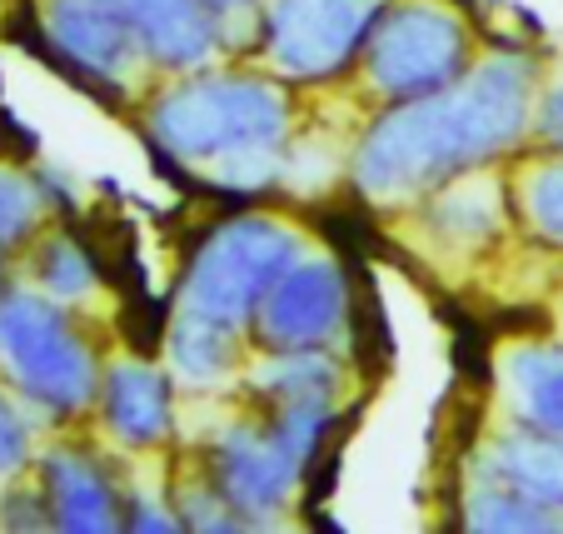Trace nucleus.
<instances>
[{
  "instance_id": "nucleus-1",
  "label": "nucleus",
  "mask_w": 563,
  "mask_h": 534,
  "mask_svg": "<svg viewBox=\"0 0 563 534\" xmlns=\"http://www.w3.org/2000/svg\"><path fill=\"white\" fill-rule=\"evenodd\" d=\"M533 80H539L533 61L499 55L439 96L399 100L374 120L354 155L360 190L389 200V195L429 190L499 161L504 150L529 135Z\"/></svg>"
},
{
  "instance_id": "nucleus-2",
  "label": "nucleus",
  "mask_w": 563,
  "mask_h": 534,
  "mask_svg": "<svg viewBox=\"0 0 563 534\" xmlns=\"http://www.w3.org/2000/svg\"><path fill=\"white\" fill-rule=\"evenodd\" d=\"M150 135L175 161L214 165L230 195H250L279 171L289 96L260 75H195L150 106Z\"/></svg>"
},
{
  "instance_id": "nucleus-3",
  "label": "nucleus",
  "mask_w": 563,
  "mask_h": 534,
  "mask_svg": "<svg viewBox=\"0 0 563 534\" xmlns=\"http://www.w3.org/2000/svg\"><path fill=\"white\" fill-rule=\"evenodd\" d=\"M0 380L41 419L65 425L100 400V360L65 299L35 285L0 290Z\"/></svg>"
},
{
  "instance_id": "nucleus-4",
  "label": "nucleus",
  "mask_w": 563,
  "mask_h": 534,
  "mask_svg": "<svg viewBox=\"0 0 563 534\" xmlns=\"http://www.w3.org/2000/svg\"><path fill=\"white\" fill-rule=\"evenodd\" d=\"M299 260H305L299 236L289 225L265 220V215H230L214 230H205L200 246L190 250V265L180 280V310L245 330L255 325L269 290Z\"/></svg>"
},
{
  "instance_id": "nucleus-5",
  "label": "nucleus",
  "mask_w": 563,
  "mask_h": 534,
  "mask_svg": "<svg viewBox=\"0 0 563 534\" xmlns=\"http://www.w3.org/2000/svg\"><path fill=\"white\" fill-rule=\"evenodd\" d=\"M364 70L384 100H424L459 86L474 70L468 25L434 0H399L384 6L364 45Z\"/></svg>"
},
{
  "instance_id": "nucleus-6",
  "label": "nucleus",
  "mask_w": 563,
  "mask_h": 534,
  "mask_svg": "<svg viewBox=\"0 0 563 534\" xmlns=\"http://www.w3.org/2000/svg\"><path fill=\"white\" fill-rule=\"evenodd\" d=\"M384 0H265L260 51L279 75L334 80L360 61Z\"/></svg>"
},
{
  "instance_id": "nucleus-7",
  "label": "nucleus",
  "mask_w": 563,
  "mask_h": 534,
  "mask_svg": "<svg viewBox=\"0 0 563 534\" xmlns=\"http://www.w3.org/2000/svg\"><path fill=\"white\" fill-rule=\"evenodd\" d=\"M305 460L265 425H230L205 455V484L245 524H265L285 510Z\"/></svg>"
},
{
  "instance_id": "nucleus-8",
  "label": "nucleus",
  "mask_w": 563,
  "mask_h": 534,
  "mask_svg": "<svg viewBox=\"0 0 563 534\" xmlns=\"http://www.w3.org/2000/svg\"><path fill=\"white\" fill-rule=\"evenodd\" d=\"M350 315V280L334 260H299L269 290L255 315V335L269 355L275 350H324L344 330Z\"/></svg>"
},
{
  "instance_id": "nucleus-9",
  "label": "nucleus",
  "mask_w": 563,
  "mask_h": 534,
  "mask_svg": "<svg viewBox=\"0 0 563 534\" xmlns=\"http://www.w3.org/2000/svg\"><path fill=\"white\" fill-rule=\"evenodd\" d=\"M35 484H41L45 504H51V530L65 534H106L120 530V500L125 494L110 484L106 465L90 455L86 445H60L35 455Z\"/></svg>"
},
{
  "instance_id": "nucleus-10",
  "label": "nucleus",
  "mask_w": 563,
  "mask_h": 534,
  "mask_svg": "<svg viewBox=\"0 0 563 534\" xmlns=\"http://www.w3.org/2000/svg\"><path fill=\"white\" fill-rule=\"evenodd\" d=\"M106 6L130 25L140 55L165 70H195L230 41L224 21L205 0H106Z\"/></svg>"
},
{
  "instance_id": "nucleus-11",
  "label": "nucleus",
  "mask_w": 563,
  "mask_h": 534,
  "mask_svg": "<svg viewBox=\"0 0 563 534\" xmlns=\"http://www.w3.org/2000/svg\"><path fill=\"white\" fill-rule=\"evenodd\" d=\"M100 410L106 429L130 449H155L175 425L170 374L145 360H120L100 380Z\"/></svg>"
},
{
  "instance_id": "nucleus-12",
  "label": "nucleus",
  "mask_w": 563,
  "mask_h": 534,
  "mask_svg": "<svg viewBox=\"0 0 563 534\" xmlns=\"http://www.w3.org/2000/svg\"><path fill=\"white\" fill-rule=\"evenodd\" d=\"M509 400L523 429L563 439V350L559 345H523L504 360Z\"/></svg>"
},
{
  "instance_id": "nucleus-13",
  "label": "nucleus",
  "mask_w": 563,
  "mask_h": 534,
  "mask_svg": "<svg viewBox=\"0 0 563 534\" xmlns=\"http://www.w3.org/2000/svg\"><path fill=\"white\" fill-rule=\"evenodd\" d=\"M489 480L514 484L519 494L539 500L543 510L563 514V439L539 435V429L499 439L489 455Z\"/></svg>"
},
{
  "instance_id": "nucleus-14",
  "label": "nucleus",
  "mask_w": 563,
  "mask_h": 534,
  "mask_svg": "<svg viewBox=\"0 0 563 534\" xmlns=\"http://www.w3.org/2000/svg\"><path fill=\"white\" fill-rule=\"evenodd\" d=\"M25 275H31L35 290H45V295L70 305V299L96 295L100 260H96V250H90L80 225H60L51 236H35V246L25 250Z\"/></svg>"
},
{
  "instance_id": "nucleus-15",
  "label": "nucleus",
  "mask_w": 563,
  "mask_h": 534,
  "mask_svg": "<svg viewBox=\"0 0 563 534\" xmlns=\"http://www.w3.org/2000/svg\"><path fill=\"white\" fill-rule=\"evenodd\" d=\"M255 395L265 405H289V400H334L340 395V364L324 350H275L255 370Z\"/></svg>"
},
{
  "instance_id": "nucleus-16",
  "label": "nucleus",
  "mask_w": 563,
  "mask_h": 534,
  "mask_svg": "<svg viewBox=\"0 0 563 534\" xmlns=\"http://www.w3.org/2000/svg\"><path fill=\"white\" fill-rule=\"evenodd\" d=\"M234 355H240V330H230V325L200 320L190 310H180V320L170 325V364L195 385L224 380L234 370Z\"/></svg>"
},
{
  "instance_id": "nucleus-17",
  "label": "nucleus",
  "mask_w": 563,
  "mask_h": 534,
  "mask_svg": "<svg viewBox=\"0 0 563 534\" xmlns=\"http://www.w3.org/2000/svg\"><path fill=\"white\" fill-rule=\"evenodd\" d=\"M464 524L468 530H489V534H509V530H529V534H543V530H563V514L543 510L539 500L519 494L514 484H484V490L468 494L464 504Z\"/></svg>"
},
{
  "instance_id": "nucleus-18",
  "label": "nucleus",
  "mask_w": 563,
  "mask_h": 534,
  "mask_svg": "<svg viewBox=\"0 0 563 534\" xmlns=\"http://www.w3.org/2000/svg\"><path fill=\"white\" fill-rule=\"evenodd\" d=\"M45 200L31 181V165H11L0 161V250L11 260H21L25 250L35 246L45 225Z\"/></svg>"
},
{
  "instance_id": "nucleus-19",
  "label": "nucleus",
  "mask_w": 563,
  "mask_h": 534,
  "mask_svg": "<svg viewBox=\"0 0 563 534\" xmlns=\"http://www.w3.org/2000/svg\"><path fill=\"white\" fill-rule=\"evenodd\" d=\"M35 415L5 380H0V480H15L35 465Z\"/></svg>"
},
{
  "instance_id": "nucleus-20",
  "label": "nucleus",
  "mask_w": 563,
  "mask_h": 534,
  "mask_svg": "<svg viewBox=\"0 0 563 534\" xmlns=\"http://www.w3.org/2000/svg\"><path fill=\"white\" fill-rule=\"evenodd\" d=\"M523 210L549 246H563V161H549L523 181Z\"/></svg>"
},
{
  "instance_id": "nucleus-21",
  "label": "nucleus",
  "mask_w": 563,
  "mask_h": 534,
  "mask_svg": "<svg viewBox=\"0 0 563 534\" xmlns=\"http://www.w3.org/2000/svg\"><path fill=\"white\" fill-rule=\"evenodd\" d=\"M434 225L439 230H464V240L489 236L494 200L478 190V185H454L444 200H434Z\"/></svg>"
},
{
  "instance_id": "nucleus-22",
  "label": "nucleus",
  "mask_w": 563,
  "mask_h": 534,
  "mask_svg": "<svg viewBox=\"0 0 563 534\" xmlns=\"http://www.w3.org/2000/svg\"><path fill=\"white\" fill-rule=\"evenodd\" d=\"M0 530H51V504H45L41 484L0 480Z\"/></svg>"
},
{
  "instance_id": "nucleus-23",
  "label": "nucleus",
  "mask_w": 563,
  "mask_h": 534,
  "mask_svg": "<svg viewBox=\"0 0 563 534\" xmlns=\"http://www.w3.org/2000/svg\"><path fill=\"white\" fill-rule=\"evenodd\" d=\"M0 161H11V165L41 161V130H35L25 116H15L5 100H0Z\"/></svg>"
},
{
  "instance_id": "nucleus-24",
  "label": "nucleus",
  "mask_w": 563,
  "mask_h": 534,
  "mask_svg": "<svg viewBox=\"0 0 563 534\" xmlns=\"http://www.w3.org/2000/svg\"><path fill=\"white\" fill-rule=\"evenodd\" d=\"M120 524L135 534H175L180 530V514L159 510V504L145 500V494H125V500H120Z\"/></svg>"
},
{
  "instance_id": "nucleus-25",
  "label": "nucleus",
  "mask_w": 563,
  "mask_h": 534,
  "mask_svg": "<svg viewBox=\"0 0 563 534\" xmlns=\"http://www.w3.org/2000/svg\"><path fill=\"white\" fill-rule=\"evenodd\" d=\"M533 130H539L543 145L563 155V80L539 100V120H533Z\"/></svg>"
},
{
  "instance_id": "nucleus-26",
  "label": "nucleus",
  "mask_w": 563,
  "mask_h": 534,
  "mask_svg": "<svg viewBox=\"0 0 563 534\" xmlns=\"http://www.w3.org/2000/svg\"><path fill=\"white\" fill-rule=\"evenodd\" d=\"M205 6H210V11H214V15H220V21H224V25H230V21H234V15H250V11H255L260 0H205Z\"/></svg>"
},
{
  "instance_id": "nucleus-27",
  "label": "nucleus",
  "mask_w": 563,
  "mask_h": 534,
  "mask_svg": "<svg viewBox=\"0 0 563 534\" xmlns=\"http://www.w3.org/2000/svg\"><path fill=\"white\" fill-rule=\"evenodd\" d=\"M11 265H15V260H11V255H5V250H0V290L11 285Z\"/></svg>"
},
{
  "instance_id": "nucleus-28",
  "label": "nucleus",
  "mask_w": 563,
  "mask_h": 534,
  "mask_svg": "<svg viewBox=\"0 0 563 534\" xmlns=\"http://www.w3.org/2000/svg\"><path fill=\"white\" fill-rule=\"evenodd\" d=\"M484 6H494V0H484Z\"/></svg>"
},
{
  "instance_id": "nucleus-29",
  "label": "nucleus",
  "mask_w": 563,
  "mask_h": 534,
  "mask_svg": "<svg viewBox=\"0 0 563 534\" xmlns=\"http://www.w3.org/2000/svg\"><path fill=\"white\" fill-rule=\"evenodd\" d=\"M0 6H5V0H0Z\"/></svg>"
}]
</instances>
